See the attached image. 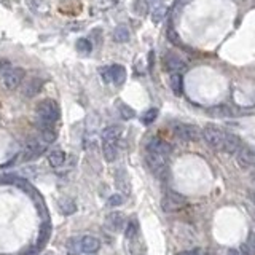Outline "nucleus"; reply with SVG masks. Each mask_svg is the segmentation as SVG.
<instances>
[{"label":"nucleus","instance_id":"nucleus-30","mask_svg":"<svg viewBox=\"0 0 255 255\" xmlns=\"http://www.w3.org/2000/svg\"><path fill=\"white\" fill-rule=\"evenodd\" d=\"M91 42L89 40H86V38H80L78 42H76V50L80 51V53H85V54H88L89 51H91Z\"/></svg>","mask_w":255,"mask_h":255},{"label":"nucleus","instance_id":"nucleus-3","mask_svg":"<svg viewBox=\"0 0 255 255\" xmlns=\"http://www.w3.org/2000/svg\"><path fill=\"white\" fill-rule=\"evenodd\" d=\"M174 134L182 140H187V142H195V140H200L203 137V129H200L195 125H185V123H176L172 126Z\"/></svg>","mask_w":255,"mask_h":255},{"label":"nucleus","instance_id":"nucleus-24","mask_svg":"<svg viewBox=\"0 0 255 255\" xmlns=\"http://www.w3.org/2000/svg\"><path fill=\"white\" fill-rule=\"evenodd\" d=\"M166 11H168V8H166L164 5H158L155 10H153L152 13V19H153V23L158 24V23H161L164 16H166Z\"/></svg>","mask_w":255,"mask_h":255},{"label":"nucleus","instance_id":"nucleus-7","mask_svg":"<svg viewBox=\"0 0 255 255\" xmlns=\"http://www.w3.org/2000/svg\"><path fill=\"white\" fill-rule=\"evenodd\" d=\"M236 161L242 169H254L255 168V150L249 147H241L236 152Z\"/></svg>","mask_w":255,"mask_h":255},{"label":"nucleus","instance_id":"nucleus-19","mask_svg":"<svg viewBox=\"0 0 255 255\" xmlns=\"http://www.w3.org/2000/svg\"><path fill=\"white\" fill-rule=\"evenodd\" d=\"M129 29L126 27V26H117L113 30V40L117 43H126L129 42Z\"/></svg>","mask_w":255,"mask_h":255},{"label":"nucleus","instance_id":"nucleus-27","mask_svg":"<svg viewBox=\"0 0 255 255\" xmlns=\"http://www.w3.org/2000/svg\"><path fill=\"white\" fill-rule=\"evenodd\" d=\"M118 2L117 0H94V6L98 10H110V8H113L115 5H117Z\"/></svg>","mask_w":255,"mask_h":255},{"label":"nucleus","instance_id":"nucleus-25","mask_svg":"<svg viewBox=\"0 0 255 255\" xmlns=\"http://www.w3.org/2000/svg\"><path fill=\"white\" fill-rule=\"evenodd\" d=\"M59 207L62 210V214H74L75 210H76V206L74 204V201H70V200H61L59 201Z\"/></svg>","mask_w":255,"mask_h":255},{"label":"nucleus","instance_id":"nucleus-14","mask_svg":"<svg viewBox=\"0 0 255 255\" xmlns=\"http://www.w3.org/2000/svg\"><path fill=\"white\" fill-rule=\"evenodd\" d=\"M80 246H81V252L94 254V252L99 251L101 242H99L98 238H94V236H83L81 241H80Z\"/></svg>","mask_w":255,"mask_h":255},{"label":"nucleus","instance_id":"nucleus-34","mask_svg":"<svg viewBox=\"0 0 255 255\" xmlns=\"http://www.w3.org/2000/svg\"><path fill=\"white\" fill-rule=\"evenodd\" d=\"M168 38L172 42V43H176V45H182V40H180V37L177 35V32L172 29V27H169L168 29Z\"/></svg>","mask_w":255,"mask_h":255},{"label":"nucleus","instance_id":"nucleus-38","mask_svg":"<svg viewBox=\"0 0 255 255\" xmlns=\"http://www.w3.org/2000/svg\"><path fill=\"white\" fill-rule=\"evenodd\" d=\"M254 180H255V176H254Z\"/></svg>","mask_w":255,"mask_h":255},{"label":"nucleus","instance_id":"nucleus-13","mask_svg":"<svg viewBox=\"0 0 255 255\" xmlns=\"http://www.w3.org/2000/svg\"><path fill=\"white\" fill-rule=\"evenodd\" d=\"M241 149V139L234 134H225V140H223V147H222V152H227V153H236Z\"/></svg>","mask_w":255,"mask_h":255},{"label":"nucleus","instance_id":"nucleus-33","mask_svg":"<svg viewBox=\"0 0 255 255\" xmlns=\"http://www.w3.org/2000/svg\"><path fill=\"white\" fill-rule=\"evenodd\" d=\"M123 201H125V198H123V195H112L110 198H108V206H121V204H123Z\"/></svg>","mask_w":255,"mask_h":255},{"label":"nucleus","instance_id":"nucleus-16","mask_svg":"<svg viewBox=\"0 0 255 255\" xmlns=\"http://www.w3.org/2000/svg\"><path fill=\"white\" fill-rule=\"evenodd\" d=\"M121 136V128L113 125V126H108L102 131V140L104 142H117Z\"/></svg>","mask_w":255,"mask_h":255},{"label":"nucleus","instance_id":"nucleus-36","mask_svg":"<svg viewBox=\"0 0 255 255\" xmlns=\"http://www.w3.org/2000/svg\"><path fill=\"white\" fill-rule=\"evenodd\" d=\"M134 10H137L139 15H145V11H147V5H145V2H140V0H137L136 5H134Z\"/></svg>","mask_w":255,"mask_h":255},{"label":"nucleus","instance_id":"nucleus-23","mask_svg":"<svg viewBox=\"0 0 255 255\" xmlns=\"http://www.w3.org/2000/svg\"><path fill=\"white\" fill-rule=\"evenodd\" d=\"M137 231H139V223H137V220H131V222L126 225L125 236H126L128 239H134V238H136Z\"/></svg>","mask_w":255,"mask_h":255},{"label":"nucleus","instance_id":"nucleus-35","mask_svg":"<svg viewBox=\"0 0 255 255\" xmlns=\"http://www.w3.org/2000/svg\"><path fill=\"white\" fill-rule=\"evenodd\" d=\"M246 246L249 247V251H251V254L255 255V233L249 234V239H247V242H246Z\"/></svg>","mask_w":255,"mask_h":255},{"label":"nucleus","instance_id":"nucleus-15","mask_svg":"<svg viewBox=\"0 0 255 255\" xmlns=\"http://www.w3.org/2000/svg\"><path fill=\"white\" fill-rule=\"evenodd\" d=\"M108 70H110V78L115 85H123V81L126 80V69L120 64H115L108 67Z\"/></svg>","mask_w":255,"mask_h":255},{"label":"nucleus","instance_id":"nucleus-29","mask_svg":"<svg viewBox=\"0 0 255 255\" xmlns=\"http://www.w3.org/2000/svg\"><path fill=\"white\" fill-rule=\"evenodd\" d=\"M120 115H121V118L123 120H131V118H134V110L129 107V105H126V104H120Z\"/></svg>","mask_w":255,"mask_h":255},{"label":"nucleus","instance_id":"nucleus-12","mask_svg":"<svg viewBox=\"0 0 255 255\" xmlns=\"http://www.w3.org/2000/svg\"><path fill=\"white\" fill-rule=\"evenodd\" d=\"M125 225V215L121 212H110L105 219V227L112 231H120Z\"/></svg>","mask_w":255,"mask_h":255},{"label":"nucleus","instance_id":"nucleus-37","mask_svg":"<svg viewBox=\"0 0 255 255\" xmlns=\"http://www.w3.org/2000/svg\"><path fill=\"white\" fill-rule=\"evenodd\" d=\"M178 255H204V252L201 251V249H193V251H187V252H182Z\"/></svg>","mask_w":255,"mask_h":255},{"label":"nucleus","instance_id":"nucleus-5","mask_svg":"<svg viewBox=\"0 0 255 255\" xmlns=\"http://www.w3.org/2000/svg\"><path fill=\"white\" fill-rule=\"evenodd\" d=\"M147 166L155 176H163L168 171V156L166 155H158V153H150L147 152Z\"/></svg>","mask_w":255,"mask_h":255},{"label":"nucleus","instance_id":"nucleus-21","mask_svg":"<svg viewBox=\"0 0 255 255\" xmlns=\"http://www.w3.org/2000/svg\"><path fill=\"white\" fill-rule=\"evenodd\" d=\"M207 112H209L210 115H212V117H217V118L231 117V115L234 113L228 105H215V107H212V108H209Z\"/></svg>","mask_w":255,"mask_h":255},{"label":"nucleus","instance_id":"nucleus-10","mask_svg":"<svg viewBox=\"0 0 255 255\" xmlns=\"http://www.w3.org/2000/svg\"><path fill=\"white\" fill-rule=\"evenodd\" d=\"M42 88H43V80L38 78V76H32V78H29L24 83L23 96L24 98H34V96H37L42 91Z\"/></svg>","mask_w":255,"mask_h":255},{"label":"nucleus","instance_id":"nucleus-2","mask_svg":"<svg viewBox=\"0 0 255 255\" xmlns=\"http://www.w3.org/2000/svg\"><path fill=\"white\" fill-rule=\"evenodd\" d=\"M225 131H222L220 128H217L214 125H207L203 129V139L206 140V144L214 150H220L223 147V140H225Z\"/></svg>","mask_w":255,"mask_h":255},{"label":"nucleus","instance_id":"nucleus-8","mask_svg":"<svg viewBox=\"0 0 255 255\" xmlns=\"http://www.w3.org/2000/svg\"><path fill=\"white\" fill-rule=\"evenodd\" d=\"M45 147H47V142H43V140H30V142H27L24 149V161L38 158L45 152Z\"/></svg>","mask_w":255,"mask_h":255},{"label":"nucleus","instance_id":"nucleus-1","mask_svg":"<svg viewBox=\"0 0 255 255\" xmlns=\"http://www.w3.org/2000/svg\"><path fill=\"white\" fill-rule=\"evenodd\" d=\"M37 118L38 121L42 123H50V125H54V121L59 120V105L57 102L53 99H45L42 101L40 104L37 105Z\"/></svg>","mask_w":255,"mask_h":255},{"label":"nucleus","instance_id":"nucleus-20","mask_svg":"<svg viewBox=\"0 0 255 255\" xmlns=\"http://www.w3.org/2000/svg\"><path fill=\"white\" fill-rule=\"evenodd\" d=\"M48 161L53 168H61L64 161H66V153H64L62 150H53L48 155Z\"/></svg>","mask_w":255,"mask_h":255},{"label":"nucleus","instance_id":"nucleus-26","mask_svg":"<svg viewBox=\"0 0 255 255\" xmlns=\"http://www.w3.org/2000/svg\"><path fill=\"white\" fill-rule=\"evenodd\" d=\"M27 5L30 6L32 10H35V11H38V13H45L48 10V5H47V2H45V0H27Z\"/></svg>","mask_w":255,"mask_h":255},{"label":"nucleus","instance_id":"nucleus-39","mask_svg":"<svg viewBox=\"0 0 255 255\" xmlns=\"http://www.w3.org/2000/svg\"><path fill=\"white\" fill-rule=\"evenodd\" d=\"M204 255H207V254H204Z\"/></svg>","mask_w":255,"mask_h":255},{"label":"nucleus","instance_id":"nucleus-22","mask_svg":"<svg viewBox=\"0 0 255 255\" xmlns=\"http://www.w3.org/2000/svg\"><path fill=\"white\" fill-rule=\"evenodd\" d=\"M169 85H171V89H172V91H174V94L180 96V94H182V88H183L182 75H180V74H171Z\"/></svg>","mask_w":255,"mask_h":255},{"label":"nucleus","instance_id":"nucleus-18","mask_svg":"<svg viewBox=\"0 0 255 255\" xmlns=\"http://www.w3.org/2000/svg\"><path fill=\"white\" fill-rule=\"evenodd\" d=\"M50 236H51V223L47 220L42 225L40 228V234H38V242H37V249L40 251V249H43L45 246L48 244L50 241Z\"/></svg>","mask_w":255,"mask_h":255},{"label":"nucleus","instance_id":"nucleus-17","mask_svg":"<svg viewBox=\"0 0 255 255\" xmlns=\"http://www.w3.org/2000/svg\"><path fill=\"white\" fill-rule=\"evenodd\" d=\"M102 153H104L105 161L113 163L118 156V149H117V142H104L102 144Z\"/></svg>","mask_w":255,"mask_h":255},{"label":"nucleus","instance_id":"nucleus-4","mask_svg":"<svg viewBox=\"0 0 255 255\" xmlns=\"http://www.w3.org/2000/svg\"><path fill=\"white\" fill-rule=\"evenodd\" d=\"M185 206H187V198L182 196L180 193H176V191H168L161 201V207L164 212H177Z\"/></svg>","mask_w":255,"mask_h":255},{"label":"nucleus","instance_id":"nucleus-11","mask_svg":"<svg viewBox=\"0 0 255 255\" xmlns=\"http://www.w3.org/2000/svg\"><path fill=\"white\" fill-rule=\"evenodd\" d=\"M164 67H166V70H169L171 74H178L187 66H185V62L177 54L168 53L164 57Z\"/></svg>","mask_w":255,"mask_h":255},{"label":"nucleus","instance_id":"nucleus-9","mask_svg":"<svg viewBox=\"0 0 255 255\" xmlns=\"http://www.w3.org/2000/svg\"><path fill=\"white\" fill-rule=\"evenodd\" d=\"M147 152L169 156V153H171V145H169L168 142H166V140H163V139L153 137V139L149 140V144H147Z\"/></svg>","mask_w":255,"mask_h":255},{"label":"nucleus","instance_id":"nucleus-32","mask_svg":"<svg viewBox=\"0 0 255 255\" xmlns=\"http://www.w3.org/2000/svg\"><path fill=\"white\" fill-rule=\"evenodd\" d=\"M13 67H11V64L6 61V59H0V78H3V76L10 72Z\"/></svg>","mask_w":255,"mask_h":255},{"label":"nucleus","instance_id":"nucleus-6","mask_svg":"<svg viewBox=\"0 0 255 255\" xmlns=\"http://www.w3.org/2000/svg\"><path fill=\"white\" fill-rule=\"evenodd\" d=\"M24 75H26L24 69H21V67H13V69L10 70V72L6 74V75L3 76V78H2L3 86H5L6 89H10V91H13V89H16V88L23 83Z\"/></svg>","mask_w":255,"mask_h":255},{"label":"nucleus","instance_id":"nucleus-28","mask_svg":"<svg viewBox=\"0 0 255 255\" xmlns=\"http://www.w3.org/2000/svg\"><path fill=\"white\" fill-rule=\"evenodd\" d=\"M156 117H158V110H156V108H149V110H147L142 115V123L144 125H152L153 121L156 120Z\"/></svg>","mask_w":255,"mask_h":255},{"label":"nucleus","instance_id":"nucleus-31","mask_svg":"<svg viewBox=\"0 0 255 255\" xmlns=\"http://www.w3.org/2000/svg\"><path fill=\"white\" fill-rule=\"evenodd\" d=\"M67 249H69V252L72 254V255H76L78 252H81V246H80V241L78 239H75L72 238L69 242H67Z\"/></svg>","mask_w":255,"mask_h":255}]
</instances>
